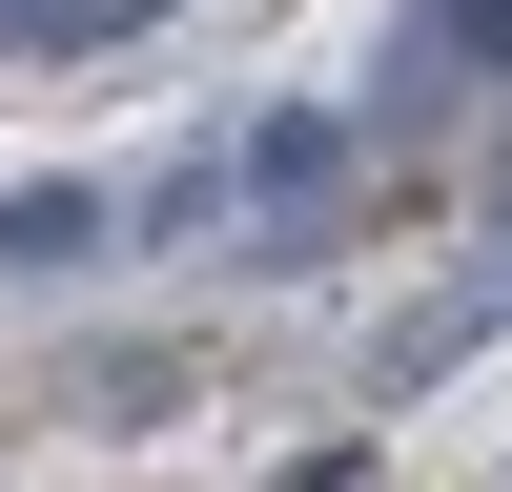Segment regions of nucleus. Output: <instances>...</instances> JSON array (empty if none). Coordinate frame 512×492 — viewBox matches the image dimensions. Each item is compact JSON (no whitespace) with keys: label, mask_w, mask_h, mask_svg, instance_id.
Returning a JSON list of instances; mask_svg holds the SVG:
<instances>
[{"label":"nucleus","mask_w":512,"mask_h":492,"mask_svg":"<svg viewBox=\"0 0 512 492\" xmlns=\"http://www.w3.org/2000/svg\"><path fill=\"white\" fill-rule=\"evenodd\" d=\"M451 62H512V0H390V103H431Z\"/></svg>","instance_id":"nucleus-2"},{"label":"nucleus","mask_w":512,"mask_h":492,"mask_svg":"<svg viewBox=\"0 0 512 492\" xmlns=\"http://www.w3.org/2000/svg\"><path fill=\"white\" fill-rule=\"evenodd\" d=\"M164 0H0V62H103V41H144Z\"/></svg>","instance_id":"nucleus-3"},{"label":"nucleus","mask_w":512,"mask_h":492,"mask_svg":"<svg viewBox=\"0 0 512 492\" xmlns=\"http://www.w3.org/2000/svg\"><path fill=\"white\" fill-rule=\"evenodd\" d=\"M123 226H144V185H21V205H0V287H62V267H103Z\"/></svg>","instance_id":"nucleus-1"}]
</instances>
